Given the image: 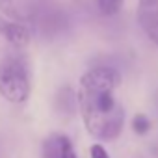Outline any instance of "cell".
<instances>
[{"instance_id":"11","label":"cell","mask_w":158,"mask_h":158,"mask_svg":"<svg viewBox=\"0 0 158 158\" xmlns=\"http://www.w3.org/2000/svg\"><path fill=\"white\" fill-rule=\"evenodd\" d=\"M89 156H91V158H110L108 151H106L101 143H93V145H91V149H89Z\"/></svg>"},{"instance_id":"10","label":"cell","mask_w":158,"mask_h":158,"mask_svg":"<svg viewBox=\"0 0 158 158\" xmlns=\"http://www.w3.org/2000/svg\"><path fill=\"white\" fill-rule=\"evenodd\" d=\"M61 154H63V158H78V156H76V151H74V147H73V141H71L67 136H63Z\"/></svg>"},{"instance_id":"9","label":"cell","mask_w":158,"mask_h":158,"mask_svg":"<svg viewBox=\"0 0 158 158\" xmlns=\"http://www.w3.org/2000/svg\"><path fill=\"white\" fill-rule=\"evenodd\" d=\"M132 128H134L136 134H147L149 128H151V121H149V117L143 115V114H138V115L132 119Z\"/></svg>"},{"instance_id":"4","label":"cell","mask_w":158,"mask_h":158,"mask_svg":"<svg viewBox=\"0 0 158 158\" xmlns=\"http://www.w3.org/2000/svg\"><path fill=\"white\" fill-rule=\"evenodd\" d=\"M0 35L17 48H23L30 43L28 28L24 24L11 21V19H6V17H0Z\"/></svg>"},{"instance_id":"12","label":"cell","mask_w":158,"mask_h":158,"mask_svg":"<svg viewBox=\"0 0 158 158\" xmlns=\"http://www.w3.org/2000/svg\"><path fill=\"white\" fill-rule=\"evenodd\" d=\"M139 4H158V0H139Z\"/></svg>"},{"instance_id":"2","label":"cell","mask_w":158,"mask_h":158,"mask_svg":"<svg viewBox=\"0 0 158 158\" xmlns=\"http://www.w3.org/2000/svg\"><path fill=\"white\" fill-rule=\"evenodd\" d=\"M0 95L13 104H21L28 99L30 73L23 58L4 56L0 60Z\"/></svg>"},{"instance_id":"1","label":"cell","mask_w":158,"mask_h":158,"mask_svg":"<svg viewBox=\"0 0 158 158\" xmlns=\"http://www.w3.org/2000/svg\"><path fill=\"white\" fill-rule=\"evenodd\" d=\"M78 108H80L88 132L104 141L115 139L125 123V112L115 102L114 91H78Z\"/></svg>"},{"instance_id":"3","label":"cell","mask_w":158,"mask_h":158,"mask_svg":"<svg viewBox=\"0 0 158 158\" xmlns=\"http://www.w3.org/2000/svg\"><path fill=\"white\" fill-rule=\"evenodd\" d=\"M121 84V74L114 67H93L80 78V89L86 91H114Z\"/></svg>"},{"instance_id":"6","label":"cell","mask_w":158,"mask_h":158,"mask_svg":"<svg viewBox=\"0 0 158 158\" xmlns=\"http://www.w3.org/2000/svg\"><path fill=\"white\" fill-rule=\"evenodd\" d=\"M63 134H50L43 141V158H63Z\"/></svg>"},{"instance_id":"8","label":"cell","mask_w":158,"mask_h":158,"mask_svg":"<svg viewBox=\"0 0 158 158\" xmlns=\"http://www.w3.org/2000/svg\"><path fill=\"white\" fill-rule=\"evenodd\" d=\"M95 2L102 15H115L123 6V0H95Z\"/></svg>"},{"instance_id":"5","label":"cell","mask_w":158,"mask_h":158,"mask_svg":"<svg viewBox=\"0 0 158 158\" xmlns=\"http://www.w3.org/2000/svg\"><path fill=\"white\" fill-rule=\"evenodd\" d=\"M138 23L147 37L158 47V4H139Z\"/></svg>"},{"instance_id":"7","label":"cell","mask_w":158,"mask_h":158,"mask_svg":"<svg viewBox=\"0 0 158 158\" xmlns=\"http://www.w3.org/2000/svg\"><path fill=\"white\" fill-rule=\"evenodd\" d=\"M0 11H2V15L6 19L17 21V23H21L24 19V13L21 11L19 0H0Z\"/></svg>"}]
</instances>
